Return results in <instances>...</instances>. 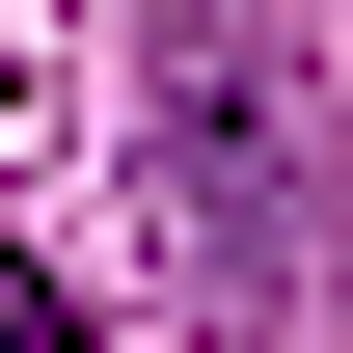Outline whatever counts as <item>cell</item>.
Segmentation results:
<instances>
[{
	"label": "cell",
	"mask_w": 353,
	"mask_h": 353,
	"mask_svg": "<svg viewBox=\"0 0 353 353\" xmlns=\"http://www.w3.org/2000/svg\"><path fill=\"white\" fill-rule=\"evenodd\" d=\"M136 190H163V272L218 326H299V54L272 0H136Z\"/></svg>",
	"instance_id": "cell-1"
},
{
	"label": "cell",
	"mask_w": 353,
	"mask_h": 353,
	"mask_svg": "<svg viewBox=\"0 0 353 353\" xmlns=\"http://www.w3.org/2000/svg\"><path fill=\"white\" fill-rule=\"evenodd\" d=\"M0 353H82V272L54 245H0Z\"/></svg>",
	"instance_id": "cell-2"
}]
</instances>
